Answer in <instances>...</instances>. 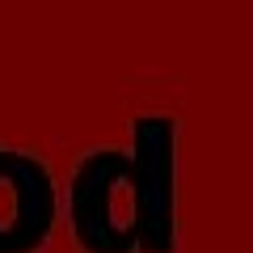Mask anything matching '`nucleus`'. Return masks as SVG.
I'll use <instances>...</instances> for the list:
<instances>
[{
    "instance_id": "1",
    "label": "nucleus",
    "mask_w": 253,
    "mask_h": 253,
    "mask_svg": "<svg viewBox=\"0 0 253 253\" xmlns=\"http://www.w3.org/2000/svg\"><path fill=\"white\" fill-rule=\"evenodd\" d=\"M139 173L123 152H97L72 177V224L89 253H131L139 241Z\"/></svg>"
},
{
    "instance_id": "2",
    "label": "nucleus",
    "mask_w": 253,
    "mask_h": 253,
    "mask_svg": "<svg viewBox=\"0 0 253 253\" xmlns=\"http://www.w3.org/2000/svg\"><path fill=\"white\" fill-rule=\"evenodd\" d=\"M55 228V181L42 161L0 152V253H34Z\"/></svg>"
}]
</instances>
